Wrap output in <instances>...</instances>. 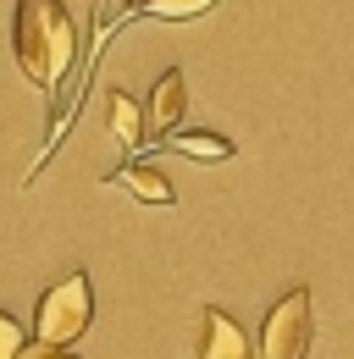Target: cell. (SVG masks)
Returning a JSON list of instances; mask_svg holds the SVG:
<instances>
[{
  "instance_id": "3",
  "label": "cell",
  "mask_w": 354,
  "mask_h": 359,
  "mask_svg": "<svg viewBox=\"0 0 354 359\" xmlns=\"http://www.w3.org/2000/svg\"><path fill=\"white\" fill-rule=\"evenodd\" d=\"M315 337V315H310V287H288L261 326V359H305Z\"/></svg>"
},
{
  "instance_id": "9",
  "label": "cell",
  "mask_w": 354,
  "mask_h": 359,
  "mask_svg": "<svg viewBox=\"0 0 354 359\" xmlns=\"http://www.w3.org/2000/svg\"><path fill=\"white\" fill-rule=\"evenodd\" d=\"M216 0H128V11L122 17H161V22H188V17H199V11H211Z\"/></svg>"
},
{
  "instance_id": "7",
  "label": "cell",
  "mask_w": 354,
  "mask_h": 359,
  "mask_svg": "<svg viewBox=\"0 0 354 359\" xmlns=\"http://www.w3.org/2000/svg\"><path fill=\"white\" fill-rule=\"evenodd\" d=\"M105 116H111V138H117L122 149H138V144H144V105H138L128 89L105 94Z\"/></svg>"
},
{
  "instance_id": "10",
  "label": "cell",
  "mask_w": 354,
  "mask_h": 359,
  "mask_svg": "<svg viewBox=\"0 0 354 359\" xmlns=\"http://www.w3.org/2000/svg\"><path fill=\"white\" fill-rule=\"evenodd\" d=\"M22 343H28V337H22V326L0 310V359H17V354H22Z\"/></svg>"
},
{
  "instance_id": "1",
  "label": "cell",
  "mask_w": 354,
  "mask_h": 359,
  "mask_svg": "<svg viewBox=\"0 0 354 359\" xmlns=\"http://www.w3.org/2000/svg\"><path fill=\"white\" fill-rule=\"evenodd\" d=\"M11 50H17V67L34 89L55 94L67 83L72 61H78V28L67 17L61 0H17V17H11Z\"/></svg>"
},
{
  "instance_id": "5",
  "label": "cell",
  "mask_w": 354,
  "mask_h": 359,
  "mask_svg": "<svg viewBox=\"0 0 354 359\" xmlns=\"http://www.w3.org/2000/svg\"><path fill=\"white\" fill-rule=\"evenodd\" d=\"M199 359H255L249 332H244L227 310H216V304L199 315Z\"/></svg>"
},
{
  "instance_id": "8",
  "label": "cell",
  "mask_w": 354,
  "mask_h": 359,
  "mask_svg": "<svg viewBox=\"0 0 354 359\" xmlns=\"http://www.w3.org/2000/svg\"><path fill=\"white\" fill-rule=\"evenodd\" d=\"M161 144H172L177 155H188V161H232V138H221V133H166Z\"/></svg>"
},
{
  "instance_id": "4",
  "label": "cell",
  "mask_w": 354,
  "mask_h": 359,
  "mask_svg": "<svg viewBox=\"0 0 354 359\" xmlns=\"http://www.w3.org/2000/svg\"><path fill=\"white\" fill-rule=\"evenodd\" d=\"M183 105H188V89H183V72H161L155 78V89L144 100V144H161V138L172 133L177 122H183Z\"/></svg>"
},
{
  "instance_id": "11",
  "label": "cell",
  "mask_w": 354,
  "mask_h": 359,
  "mask_svg": "<svg viewBox=\"0 0 354 359\" xmlns=\"http://www.w3.org/2000/svg\"><path fill=\"white\" fill-rule=\"evenodd\" d=\"M17 359H78V354H72V348H50V343H22Z\"/></svg>"
},
{
  "instance_id": "2",
  "label": "cell",
  "mask_w": 354,
  "mask_h": 359,
  "mask_svg": "<svg viewBox=\"0 0 354 359\" xmlns=\"http://www.w3.org/2000/svg\"><path fill=\"white\" fill-rule=\"evenodd\" d=\"M94 320V287H88L84 271L61 276L55 287L39 293V310H34V343H50V348H72Z\"/></svg>"
},
{
  "instance_id": "6",
  "label": "cell",
  "mask_w": 354,
  "mask_h": 359,
  "mask_svg": "<svg viewBox=\"0 0 354 359\" xmlns=\"http://www.w3.org/2000/svg\"><path fill=\"white\" fill-rule=\"evenodd\" d=\"M105 182H111V188H122V194H133V199H144V205H172V199H177V188L166 182V172H155V166H144V161L117 166Z\"/></svg>"
}]
</instances>
